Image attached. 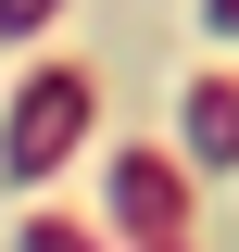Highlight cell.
I'll return each mask as SVG.
<instances>
[{
    "mask_svg": "<svg viewBox=\"0 0 239 252\" xmlns=\"http://www.w3.org/2000/svg\"><path fill=\"white\" fill-rule=\"evenodd\" d=\"M89 76H76V63H38L26 89H13V126H0V177L13 189H38V177H63V152H76V139H89Z\"/></svg>",
    "mask_w": 239,
    "mask_h": 252,
    "instance_id": "6da1fadb",
    "label": "cell"
},
{
    "mask_svg": "<svg viewBox=\"0 0 239 252\" xmlns=\"http://www.w3.org/2000/svg\"><path fill=\"white\" fill-rule=\"evenodd\" d=\"M101 215H114L126 240H151V252L189 240V164H177V152H151V139H126L114 177H101Z\"/></svg>",
    "mask_w": 239,
    "mask_h": 252,
    "instance_id": "7a4b0ae2",
    "label": "cell"
},
{
    "mask_svg": "<svg viewBox=\"0 0 239 252\" xmlns=\"http://www.w3.org/2000/svg\"><path fill=\"white\" fill-rule=\"evenodd\" d=\"M177 139H189V164L227 177V164H239V76H189V89H177Z\"/></svg>",
    "mask_w": 239,
    "mask_h": 252,
    "instance_id": "3957f363",
    "label": "cell"
},
{
    "mask_svg": "<svg viewBox=\"0 0 239 252\" xmlns=\"http://www.w3.org/2000/svg\"><path fill=\"white\" fill-rule=\"evenodd\" d=\"M13 252H101V240H89V227H63V215H26V227H13Z\"/></svg>",
    "mask_w": 239,
    "mask_h": 252,
    "instance_id": "277c9868",
    "label": "cell"
},
{
    "mask_svg": "<svg viewBox=\"0 0 239 252\" xmlns=\"http://www.w3.org/2000/svg\"><path fill=\"white\" fill-rule=\"evenodd\" d=\"M51 13H63V0H0V38H38Z\"/></svg>",
    "mask_w": 239,
    "mask_h": 252,
    "instance_id": "5b68a950",
    "label": "cell"
},
{
    "mask_svg": "<svg viewBox=\"0 0 239 252\" xmlns=\"http://www.w3.org/2000/svg\"><path fill=\"white\" fill-rule=\"evenodd\" d=\"M202 38H239V0H202Z\"/></svg>",
    "mask_w": 239,
    "mask_h": 252,
    "instance_id": "8992f818",
    "label": "cell"
},
{
    "mask_svg": "<svg viewBox=\"0 0 239 252\" xmlns=\"http://www.w3.org/2000/svg\"><path fill=\"white\" fill-rule=\"evenodd\" d=\"M164 252H189V240H164Z\"/></svg>",
    "mask_w": 239,
    "mask_h": 252,
    "instance_id": "52a82bcc",
    "label": "cell"
}]
</instances>
